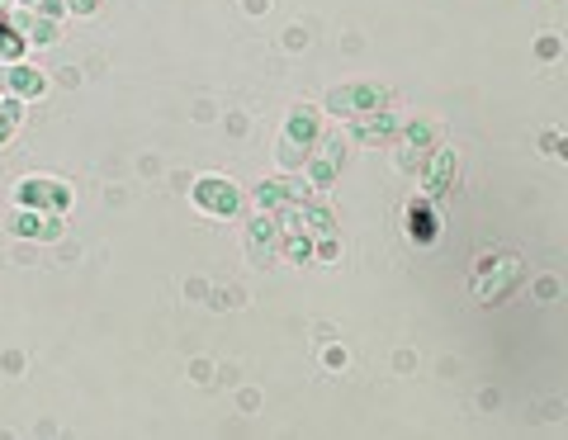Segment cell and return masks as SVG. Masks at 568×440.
<instances>
[{
  "instance_id": "1",
  "label": "cell",
  "mask_w": 568,
  "mask_h": 440,
  "mask_svg": "<svg viewBox=\"0 0 568 440\" xmlns=\"http://www.w3.org/2000/svg\"><path fill=\"white\" fill-rule=\"evenodd\" d=\"M280 246H284V232H280L275 218H256V223L246 228V256H252L256 265H275Z\"/></svg>"
},
{
  "instance_id": "2",
  "label": "cell",
  "mask_w": 568,
  "mask_h": 440,
  "mask_svg": "<svg viewBox=\"0 0 568 440\" xmlns=\"http://www.w3.org/2000/svg\"><path fill=\"white\" fill-rule=\"evenodd\" d=\"M194 204L199 209H209V213H237V190H232V180H219V176H209V180H199L194 185Z\"/></svg>"
},
{
  "instance_id": "3",
  "label": "cell",
  "mask_w": 568,
  "mask_h": 440,
  "mask_svg": "<svg viewBox=\"0 0 568 440\" xmlns=\"http://www.w3.org/2000/svg\"><path fill=\"white\" fill-rule=\"evenodd\" d=\"M383 105V91L379 86H346V91H331L327 95V109L331 114H370Z\"/></svg>"
},
{
  "instance_id": "4",
  "label": "cell",
  "mask_w": 568,
  "mask_h": 440,
  "mask_svg": "<svg viewBox=\"0 0 568 440\" xmlns=\"http://www.w3.org/2000/svg\"><path fill=\"white\" fill-rule=\"evenodd\" d=\"M516 280H521V261H512V256H507V261H497V265L488 270V275L478 280V298H483V303L503 298V294L512 289Z\"/></svg>"
},
{
  "instance_id": "5",
  "label": "cell",
  "mask_w": 568,
  "mask_h": 440,
  "mask_svg": "<svg viewBox=\"0 0 568 440\" xmlns=\"http://www.w3.org/2000/svg\"><path fill=\"white\" fill-rule=\"evenodd\" d=\"M261 209H294V204H304V185H289V180H265L261 190Z\"/></svg>"
},
{
  "instance_id": "6",
  "label": "cell",
  "mask_w": 568,
  "mask_h": 440,
  "mask_svg": "<svg viewBox=\"0 0 568 440\" xmlns=\"http://www.w3.org/2000/svg\"><path fill=\"white\" fill-rule=\"evenodd\" d=\"M393 133H398V118H393V114H379V109H370V114L356 124V138H360V142H389Z\"/></svg>"
},
{
  "instance_id": "7",
  "label": "cell",
  "mask_w": 568,
  "mask_h": 440,
  "mask_svg": "<svg viewBox=\"0 0 568 440\" xmlns=\"http://www.w3.org/2000/svg\"><path fill=\"white\" fill-rule=\"evenodd\" d=\"M304 166L317 185H331L337 180V166H341V142H323V157H308Z\"/></svg>"
},
{
  "instance_id": "8",
  "label": "cell",
  "mask_w": 568,
  "mask_h": 440,
  "mask_svg": "<svg viewBox=\"0 0 568 440\" xmlns=\"http://www.w3.org/2000/svg\"><path fill=\"white\" fill-rule=\"evenodd\" d=\"M20 199H24V204H66L62 185H53V180H24Z\"/></svg>"
},
{
  "instance_id": "9",
  "label": "cell",
  "mask_w": 568,
  "mask_h": 440,
  "mask_svg": "<svg viewBox=\"0 0 568 440\" xmlns=\"http://www.w3.org/2000/svg\"><path fill=\"white\" fill-rule=\"evenodd\" d=\"M14 33H24V43H57L53 20H33V14H14Z\"/></svg>"
},
{
  "instance_id": "10",
  "label": "cell",
  "mask_w": 568,
  "mask_h": 440,
  "mask_svg": "<svg viewBox=\"0 0 568 440\" xmlns=\"http://www.w3.org/2000/svg\"><path fill=\"white\" fill-rule=\"evenodd\" d=\"M450 176H455V151H436V157H431V166H426V190L441 194L445 185H450Z\"/></svg>"
},
{
  "instance_id": "11",
  "label": "cell",
  "mask_w": 568,
  "mask_h": 440,
  "mask_svg": "<svg viewBox=\"0 0 568 440\" xmlns=\"http://www.w3.org/2000/svg\"><path fill=\"white\" fill-rule=\"evenodd\" d=\"M284 138H294V142H304V147H313V138H317V114L304 105V109H294V118H289V128H284Z\"/></svg>"
},
{
  "instance_id": "12",
  "label": "cell",
  "mask_w": 568,
  "mask_h": 440,
  "mask_svg": "<svg viewBox=\"0 0 568 440\" xmlns=\"http://www.w3.org/2000/svg\"><path fill=\"white\" fill-rule=\"evenodd\" d=\"M14 232H20V237H57L62 223H57V218H20Z\"/></svg>"
},
{
  "instance_id": "13",
  "label": "cell",
  "mask_w": 568,
  "mask_h": 440,
  "mask_svg": "<svg viewBox=\"0 0 568 440\" xmlns=\"http://www.w3.org/2000/svg\"><path fill=\"white\" fill-rule=\"evenodd\" d=\"M313 157V151L304 142H294V138H280V161L289 166V171H304V161Z\"/></svg>"
},
{
  "instance_id": "14",
  "label": "cell",
  "mask_w": 568,
  "mask_h": 440,
  "mask_svg": "<svg viewBox=\"0 0 568 440\" xmlns=\"http://www.w3.org/2000/svg\"><path fill=\"white\" fill-rule=\"evenodd\" d=\"M5 81H10V86L20 91V95H43V76H39V72H24V66H14Z\"/></svg>"
},
{
  "instance_id": "15",
  "label": "cell",
  "mask_w": 568,
  "mask_h": 440,
  "mask_svg": "<svg viewBox=\"0 0 568 440\" xmlns=\"http://www.w3.org/2000/svg\"><path fill=\"white\" fill-rule=\"evenodd\" d=\"M14 124H20V105H0V142L14 133Z\"/></svg>"
},
{
  "instance_id": "16",
  "label": "cell",
  "mask_w": 568,
  "mask_h": 440,
  "mask_svg": "<svg viewBox=\"0 0 568 440\" xmlns=\"http://www.w3.org/2000/svg\"><path fill=\"white\" fill-rule=\"evenodd\" d=\"M20 33H14V29H0V57H14V53H20Z\"/></svg>"
},
{
  "instance_id": "17",
  "label": "cell",
  "mask_w": 568,
  "mask_h": 440,
  "mask_svg": "<svg viewBox=\"0 0 568 440\" xmlns=\"http://www.w3.org/2000/svg\"><path fill=\"white\" fill-rule=\"evenodd\" d=\"M412 237H422V242H431V218L412 209Z\"/></svg>"
},
{
  "instance_id": "18",
  "label": "cell",
  "mask_w": 568,
  "mask_h": 440,
  "mask_svg": "<svg viewBox=\"0 0 568 440\" xmlns=\"http://www.w3.org/2000/svg\"><path fill=\"white\" fill-rule=\"evenodd\" d=\"M408 142H412V147H426V142H431V128H426V124H408Z\"/></svg>"
},
{
  "instance_id": "19",
  "label": "cell",
  "mask_w": 568,
  "mask_h": 440,
  "mask_svg": "<svg viewBox=\"0 0 568 440\" xmlns=\"http://www.w3.org/2000/svg\"><path fill=\"white\" fill-rule=\"evenodd\" d=\"M24 5H39V10L47 14V20H53V14H62V5H57V0H24Z\"/></svg>"
},
{
  "instance_id": "20",
  "label": "cell",
  "mask_w": 568,
  "mask_h": 440,
  "mask_svg": "<svg viewBox=\"0 0 568 440\" xmlns=\"http://www.w3.org/2000/svg\"><path fill=\"white\" fill-rule=\"evenodd\" d=\"M95 5H99V0H72V10H81V14H90Z\"/></svg>"
}]
</instances>
